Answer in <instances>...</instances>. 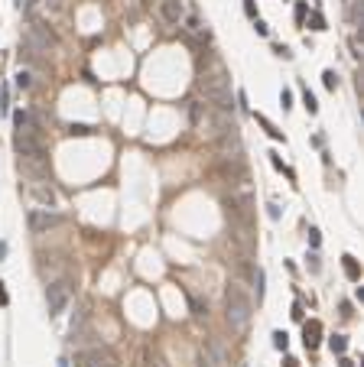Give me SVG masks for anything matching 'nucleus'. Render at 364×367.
I'll list each match as a JSON object with an SVG mask.
<instances>
[{"label":"nucleus","instance_id":"1","mask_svg":"<svg viewBox=\"0 0 364 367\" xmlns=\"http://www.w3.org/2000/svg\"><path fill=\"white\" fill-rule=\"evenodd\" d=\"M199 88H202V94H205V101L212 104V107H218V111H225V114L234 111L231 78H228V72H225L221 62H212V69L202 72V75H199Z\"/></svg>","mask_w":364,"mask_h":367},{"label":"nucleus","instance_id":"2","mask_svg":"<svg viewBox=\"0 0 364 367\" xmlns=\"http://www.w3.org/2000/svg\"><path fill=\"white\" fill-rule=\"evenodd\" d=\"M189 117H192V127L202 133L205 140H215L218 143L225 133L234 130L231 117H228L225 111H218V107H212L208 101H195L192 107H189Z\"/></svg>","mask_w":364,"mask_h":367},{"label":"nucleus","instance_id":"3","mask_svg":"<svg viewBox=\"0 0 364 367\" xmlns=\"http://www.w3.org/2000/svg\"><path fill=\"white\" fill-rule=\"evenodd\" d=\"M225 319H228V325H231L234 335H244L250 328V319H254V299L247 296V289H244L241 283H228Z\"/></svg>","mask_w":364,"mask_h":367},{"label":"nucleus","instance_id":"4","mask_svg":"<svg viewBox=\"0 0 364 367\" xmlns=\"http://www.w3.org/2000/svg\"><path fill=\"white\" fill-rule=\"evenodd\" d=\"M179 29L189 36V39L195 42H208V23L202 20V13L195 10V3H189V0H182V20H179Z\"/></svg>","mask_w":364,"mask_h":367},{"label":"nucleus","instance_id":"5","mask_svg":"<svg viewBox=\"0 0 364 367\" xmlns=\"http://www.w3.org/2000/svg\"><path fill=\"white\" fill-rule=\"evenodd\" d=\"M69 299H72V283H69V279H55V283H49V289H46L49 315H62L65 305H69Z\"/></svg>","mask_w":364,"mask_h":367},{"label":"nucleus","instance_id":"6","mask_svg":"<svg viewBox=\"0 0 364 367\" xmlns=\"http://www.w3.org/2000/svg\"><path fill=\"white\" fill-rule=\"evenodd\" d=\"M26 224L33 234H46V231L59 228L62 224V215L59 211H52V208H29V215H26Z\"/></svg>","mask_w":364,"mask_h":367},{"label":"nucleus","instance_id":"7","mask_svg":"<svg viewBox=\"0 0 364 367\" xmlns=\"http://www.w3.org/2000/svg\"><path fill=\"white\" fill-rule=\"evenodd\" d=\"M156 20L163 26H179V20H182V0H156Z\"/></svg>","mask_w":364,"mask_h":367},{"label":"nucleus","instance_id":"8","mask_svg":"<svg viewBox=\"0 0 364 367\" xmlns=\"http://www.w3.org/2000/svg\"><path fill=\"white\" fill-rule=\"evenodd\" d=\"M46 179H33L29 182V192L36 195L39 201H46V205H55V192H52V185H42Z\"/></svg>","mask_w":364,"mask_h":367},{"label":"nucleus","instance_id":"9","mask_svg":"<svg viewBox=\"0 0 364 367\" xmlns=\"http://www.w3.org/2000/svg\"><path fill=\"white\" fill-rule=\"evenodd\" d=\"M302 335H306V338H302V341H306V348H316L319 345V335H322V325H319V322H309Z\"/></svg>","mask_w":364,"mask_h":367},{"label":"nucleus","instance_id":"10","mask_svg":"<svg viewBox=\"0 0 364 367\" xmlns=\"http://www.w3.org/2000/svg\"><path fill=\"white\" fill-rule=\"evenodd\" d=\"M16 88H20V91H29V88H33V72H29V69H20V72H16Z\"/></svg>","mask_w":364,"mask_h":367},{"label":"nucleus","instance_id":"11","mask_svg":"<svg viewBox=\"0 0 364 367\" xmlns=\"http://www.w3.org/2000/svg\"><path fill=\"white\" fill-rule=\"evenodd\" d=\"M345 273H348V279L361 276V270H358V264H355V257H345Z\"/></svg>","mask_w":364,"mask_h":367},{"label":"nucleus","instance_id":"12","mask_svg":"<svg viewBox=\"0 0 364 367\" xmlns=\"http://www.w3.org/2000/svg\"><path fill=\"white\" fill-rule=\"evenodd\" d=\"M332 345V351H338V354H345V348H348V338H345V335H335V338L329 341Z\"/></svg>","mask_w":364,"mask_h":367},{"label":"nucleus","instance_id":"13","mask_svg":"<svg viewBox=\"0 0 364 367\" xmlns=\"http://www.w3.org/2000/svg\"><path fill=\"white\" fill-rule=\"evenodd\" d=\"M302 101H306V111H309V114H316V111H319V104H316V97H312V91H309V88H306Z\"/></svg>","mask_w":364,"mask_h":367},{"label":"nucleus","instance_id":"14","mask_svg":"<svg viewBox=\"0 0 364 367\" xmlns=\"http://www.w3.org/2000/svg\"><path fill=\"white\" fill-rule=\"evenodd\" d=\"M322 82H325V88H332V91L338 88V75H335V72H325V75H322Z\"/></svg>","mask_w":364,"mask_h":367},{"label":"nucleus","instance_id":"15","mask_svg":"<svg viewBox=\"0 0 364 367\" xmlns=\"http://www.w3.org/2000/svg\"><path fill=\"white\" fill-rule=\"evenodd\" d=\"M273 345H276V348H283V351H286V332H276V335H273Z\"/></svg>","mask_w":364,"mask_h":367},{"label":"nucleus","instance_id":"16","mask_svg":"<svg viewBox=\"0 0 364 367\" xmlns=\"http://www.w3.org/2000/svg\"><path fill=\"white\" fill-rule=\"evenodd\" d=\"M95 367H117V361L114 358H104V354H101V358H98V364Z\"/></svg>","mask_w":364,"mask_h":367},{"label":"nucleus","instance_id":"17","mask_svg":"<svg viewBox=\"0 0 364 367\" xmlns=\"http://www.w3.org/2000/svg\"><path fill=\"white\" fill-rule=\"evenodd\" d=\"M244 10H247L250 20H257V7H254V0H244Z\"/></svg>","mask_w":364,"mask_h":367},{"label":"nucleus","instance_id":"18","mask_svg":"<svg viewBox=\"0 0 364 367\" xmlns=\"http://www.w3.org/2000/svg\"><path fill=\"white\" fill-rule=\"evenodd\" d=\"M46 3H49V10H52V13H59V10L65 7V0H46Z\"/></svg>","mask_w":364,"mask_h":367},{"label":"nucleus","instance_id":"19","mask_svg":"<svg viewBox=\"0 0 364 367\" xmlns=\"http://www.w3.org/2000/svg\"><path fill=\"white\" fill-rule=\"evenodd\" d=\"M257 299H263V270H257Z\"/></svg>","mask_w":364,"mask_h":367},{"label":"nucleus","instance_id":"20","mask_svg":"<svg viewBox=\"0 0 364 367\" xmlns=\"http://www.w3.org/2000/svg\"><path fill=\"white\" fill-rule=\"evenodd\" d=\"M254 26H257V33H260V36H267V33H270V29H267V23H263V20H254Z\"/></svg>","mask_w":364,"mask_h":367},{"label":"nucleus","instance_id":"21","mask_svg":"<svg viewBox=\"0 0 364 367\" xmlns=\"http://www.w3.org/2000/svg\"><path fill=\"white\" fill-rule=\"evenodd\" d=\"M312 29H325V20H322V16H319V13L312 16Z\"/></svg>","mask_w":364,"mask_h":367},{"label":"nucleus","instance_id":"22","mask_svg":"<svg viewBox=\"0 0 364 367\" xmlns=\"http://www.w3.org/2000/svg\"><path fill=\"white\" fill-rule=\"evenodd\" d=\"M91 127H85V124H72V133H88Z\"/></svg>","mask_w":364,"mask_h":367},{"label":"nucleus","instance_id":"23","mask_svg":"<svg viewBox=\"0 0 364 367\" xmlns=\"http://www.w3.org/2000/svg\"><path fill=\"white\" fill-rule=\"evenodd\" d=\"M10 302V296H7V289H3V283H0V305H7Z\"/></svg>","mask_w":364,"mask_h":367},{"label":"nucleus","instance_id":"24","mask_svg":"<svg viewBox=\"0 0 364 367\" xmlns=\"http://www.w3.org/2000/svg\"><path fill=\"white\" fill-rule=\"evenodd\" d=\"M342 367H351V361H348V358H342Z\"/></svg>","mask_w":364,"mask_h":367},{"label":"nucleus","instance_id":"25","mask_svg":"<svg viewBox=\"0 0 364 367\" xmlns=\"http://www.w3.org/2000/svg\"><path fill=\"white\" fill-rule=\"evenodd\" d=\"M286 367H296V361H293V358H286Z\"/></svg>","mask_w":364,"mask_h":367},{"label":"nucleus","instance_id":"26","mask_svg":"<svg viewBox=\"0 0 364 367\" xmlns=\"http://www.w3.org/2000/svg\"><path fill=\"white\" fill-rule=\"evenodd\" d=\"M153 367H166V364H163V361H156V364H153Z\"/></svg>","mask_w":364,"mask_h":367},{"label":"nucleus","instance_id":"27","mask_svg":"<svg viewBox=\"0 0 364 367\" xmlns=\"http://www.w3.org/2000/svg\"><path fill=\"white\" fill-rule=\"evenodd\" d=\"M26 3H39V0H26Z\"/></svg>","mask_w":364,"mask_h":367}]
</instances>
